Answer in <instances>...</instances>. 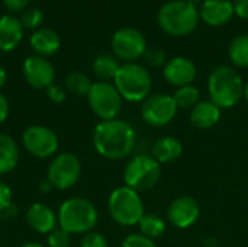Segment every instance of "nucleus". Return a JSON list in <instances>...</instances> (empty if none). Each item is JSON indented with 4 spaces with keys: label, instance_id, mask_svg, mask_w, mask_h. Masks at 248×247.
<instances>
[{
    "label": "nucleus",
    "instance_id": "nucleus-5",
    "mask_svg": "<svg viewBox=\"0 0 248 247\" xmlns=\"http://www.w3.org/2000/svg\"><path fill=\"white\" fill-rule=\"evenodd\" d=\"M113 84L122 99L128 102H144L151 93L153 77L144 66L137 63H125L121 66Z\"/></svg>",
    "mask_w": 248,
    "mask_h": 247
},
{
    "label": "nucleus",
    "instance_id": "nucleus-14",
    "mask_svg": "<svg viewBox=\"0 0 248 247\" xmlns=\"http://www.w3.org/2000/svg\"><path fill=\"white\" fill-rule=\"evenodd\" d=\"M201 217V205L193 197H179L176 198L169 210L167 220L176 229H189Z\"/></svg>",
    "mask_w": 248,
    "mask_h": 247
},
{
    "label": "nucleus",
    "instance_id": "nucleus-31",
    "mask_svg": "<svg viewBox=\"0 0 248 247\" xmlns=\"http://www.w3.org/2000/svg\"><path fill=\"white\" fill-rule=\"evenodd\" d=\"M80 247H109L108 239L99 231H90L83 236Z\"/></svg>",
    "mask_w": 248,
    "mask_h": 247
},
{
    "label": "nucleus",
    "instance_id": "nucleus-30",
    "mask_svg": "<svg viewBox=\"0 0 248 247\" xmlns=\"http://www.w3.org/2000/svg\"><path fill=\"white\" fill-rule=\"evenodd\" d=\"M144 60L147 64L153 67H164L166 66V52L161 48H147L144 52Z\"/></svg>",
    "mask_w": 248,
    "mask_h": 247
},
{
    "label": "nucleus",
    "instance_id": "nucleus-18",
    "mask_svg": "<svg viewBox=\"0 0 248 247\" xmlns=\"http://www.w3.org/2000/svg\"><path fill=\"white\" fill-rule=\"evenodd\" d=\"M23 38V26L20 19L4 15L0 17V51L9 52L15 49Z\"/></svg>",
    "mask_w": 248,
    "mask_h": 247
},
{
    "label": "nucleus",
    "instance_id": "nucleus-8",
    "mask_svg": "<svg viewBox=\"0 0 248 247\" xmlns=\"http://www.w3.org/2000/svg\"><path fill=\"white\" fill-rule=\"evenodd\" d=\"M92 112L100 121L116 119L122 111V96L110 82H96L86 96Z\"/></svg>",
    "mask_w": 248,
    "mask_h": 247
},
{
    "label": "nucleus",
    "instance_id": "nucleus-13",
    "mask_svg": "<svg viewBox=\"0 0 248 247\" xmlns=\"http://www.w3.org/2000/svg\"><path fill=\"white\" fill-rule=\"evenodd\" d=\"M22 73H23L26 83L33 89L46 90L51 84H54L55 70L45 57H41V55L28 57L23 63Z\"/></svg>",
    "mask_w": 248,
    "mask_h": 247
},
{
    "label": "nucleus",
    "instance_id": "nucleus-32",
    "mask_svg": "<svg viewBox=\"0 0 248 247\" xmlns=\"http://www.w3.org/2000/svg\"><path fill=\"white\" fill-rule=\"evenodd\" d=\"M121 247H157L154 240L145 237L144 234H129L124 239Z\"/></svg>",
    "mask_w": 248,
    "mask_h": 247
},
{
    "label": "nucleus",
    "instance_id": "nucleus-4",
    "mask_svg": "<svg viewBox=\"0 0 248 247\" xmlns=\"http://www.w3.org/2000/svg\"><path fill=\"white\" fill-rule=\"evenodd\" d=\"M57 218L58 227L70 234H87L96 227L99 213L89 199L74 197L60 205Z\"/></svg>",
    "mask_w": 248,
    "mask_h": 247
},
{
    "label": "nucleus",
    "instance_id": "nucleus-37",
    "mask_svg": "<svg viewBox=\"0 0 248 247\" xmlns=\"http://www.w3.org/2000/svg\"><path fill=\"white\" fill-rule=\"evenodd\" d=\"M9 111H10L9 100H7V98L3 93H0V124H3L7 119Z\"/></svg>",
    "mask_w": 248,
    "mask_h": 247
},
{
    "label": "nucleus",
    "instance_id": "nucleus-39",
    "mask_svg": "<svg viewBox=\"0 0 248 247\" xmlns=\"http://www.w3.org/2000/svg\"><path fill=\"white\" fill-rule=\"evenodd\" d=\"M51 189H54V188H52V185L48 181L46 182H42V185H41V191L42 192H49Z\"/></svg>",
    "mask_w": 248,
    "mask_h": 247
},
{
    "label": "nucleus",
    "instance_id": "nucleus-38",
    "mask_svg": "<svg viewBox=\"0 0 248 247\" xmlns=\"http://www.w3.org/2000/svg\"><path fill=\"white\" fill-rule=\"evenodd\" d=\"M6 82H7V73H6V70L0 66V89L6 84Z\"/></svg>",
    "mask_w": 248,
    "mask_h": 247
},
{
    "label": "nucleus",
    "instance_id": "nucleus-26",
    "mask_svg": "<svg viewBox=\"0 0 248 247\" xmlns=\"http://www.w3.org/2000/svg\"><path fill=\"white\" fill-rule=\"evenodd\" d=\"M92 84L89 76L81 71H71L65 77V89L76 96H87Z\"/></svg>",
    "mask_w": 248,
    "mask_h": 247
},
{
    "label": "nucleus",
    "instance_id": "nucleus-41",
    "mask_svg": "<svg viewBox=\"0 0 248 247\" xmlns=\"http://www.w3.org/2000/svg\"><path fill=\"white\" fill-rule=\"evenodd\" d=\"M187 1H189V3H192L193 6H198V4H202L205 0H187Z\"/></svg>",
    "mask_w": 248,
    "mask_h": 247
},
{
    "label": "nucleus",
    "instance_id": "nucleus-28",
    "mask_svg": "<svg viewBox=\"0 0 248 247\" xmlns=\"http://www.w3.org/2000/svg\"><path fill=\"white\" fill-rule=\"evenodd\" d=\"M46 243H48V247H70L71 234L68 231H65L64 229L57 227L55 230H52L48 234Z\"/></svg>",
    "mask_w": 248,
    "mask_h": 247
},
{
    "label": "nucleus",
    "instance_id": "nucleus-15",
    "mask_svg": "<svg viewBox=\"0 0 248 247\" xmlns=\"http://www.w3.org/2000/svg\"><path fill=\"white\" fill-rule=\"evenodd\" d=\"M163 76L167 83L176 86L177 89L189 86L196 77V66L186 57H174L166 63Z\"/></svg>",
    "mask_w": 248,
    "mask_h": 247
},
{
    "label": "nucleus",
    "instance_id": "nucleus-11",
    "mask_svg": "<svg viewBox=\"0 0 248 247\" xmlns=\"http://www.w3.org/2000/svg\"><path fill=\"white\" fill-rule=\"evenodd\" d=\"M25 150L36 159L54 157L58 151V135L45 125H31L22 134Z\"/></svg>",
    "mask_w": 248,
    "mask_h": 247
},
{
    "label": "nucleus",
    "instance_id": "nucleus-40",
    "mask_svg": "<svg viewBox=\"0 0 248 247\" xmlns=\"http://www.w3.org/2000/svg\"><path fill=\"white\" fill-rule=\"evenodd\" d=\"M22 247H44V246H42V245H39V243H33V242H32V243H26V245H23Z\"/></svg>",
    "mask_w": 248,
    "mask_h": 247
},
{
    "label": "nucleus",
    "instance_id": "nucleus-12",
    "mask_svg": "<svg viewBox=\"0 0 248 247\" xmlns=\"http://www.w3.org/2000/svg\"><path fill=\"white\" fill-rule=\"evenodd\" d=\"M112 49L118 58L126 63H134L135 60L144 57L147 42L138 29L122 28L118 29L112 36Z\"/></svg>",
    "mask_w": 248,
    "mask_h": 247
},
{
    "label": "nucleus",
    "instance_id": "nucleus-16",
    "mask_svg": "<svg viewBox=\"0 0 248 247\" xmlns=\"http://www.w3.org/2000/svg\"><path fill=\"white\" fill-rule=\"evenodd\" d=\"M25 220L28 226L39 234H49L52 230L57 229V224H58L55 211L49 205L42 204V202L32 204L26 210Z\"/></svg>",
    "mask_w": 248,
    "mask_h": 247
},
{
    "label": "nucleus",
    "instance_id": "nucleus-20",
    "mask_svg": "<svg viewBox=\"0 0 248 247\" xmlns=\"http://www.w3.org/2000/svg\"><path fill=\"white\" fill-rule=\"evenodd\" d=\"M183 154V144L179 138L173 135H164L155 141L153 146V157L161 165L173 163Z\"/></svg>",
    "mask_w": 248,
    "mask_h": 247
},
{
    "label": "nucleus",
    "instance_id": "nucleus-21",
    "mask_svg": "<svg viewBox=\"0 0 248 247\" xmlns=\"http://www.w3.org/2000/svg\"><path fill=\"white\" fill-rule=\"evenodd\" d=\"M29 44H31V48L36 52V55L48 57L58 51L61 41L57 32H54L49 28H42L32 33Z\"/></svg>",
    "mask_w": 248,
    "mask_h": 247
},
{
    "label": "nucleus",
    "instance_id": "nucleus-3",
    "mask_svg": "<svg viewBox=\"0 0 248 247\" xmlns=\"http://www.w3.org/2000/svg\"><path fill=\"white\" fill-rule=\"evenodd\" d=\"M157 20L166 33L186 36L198 28L201 16L198 7L187 0H171L160 7Z\"/></svg>",
    "mask_w": 248,
    "mask_h": 247
},
{
    "label": "nucleus",
    "instance_id": "nucleus-34",
    "mask_svg": "<svg viewBox=\"0 0 248 247\" xmlns=\"http://www.w3.org/2000/svg\"><path fill=\"white\" fill-rule=\"evenodd\" d=\"M12 205V191L10 188L0 181V213H4Z\"/></svg>",
    "mask_w": 248,
    "mask_h": 247
},
{
    "label": "nucleus",
    "instance_id": "nucleus-19",
    "mask_svg": "<svg viewBox=\"0 0 248 247\" xmlns=\"http://www.w3.org/2000/svg\"><path fill=\"white\" fill-rule=\"evenodd\" d=\"M222 109L211 100H201L190 111V122L198 130H209L221 119Z\"/></svg>",
    "mask_w": 248,
    "mask_h": 247
},
{
    "label": "nucleus",
    "instance_id": "nucleus-22",
    "mask_svg": "<svg viewBox=\"0 0 248 247\" xmlns=\"http://www.w3.org/2000/svg\"><path fill=\"white\" fill-rule=\"evenodd\" d=\"M19 163V146L13 137L0 132V176L16 169Z\"/></svg>",
    "mask_w": 248,
    "mask_h": 247
},
{
    "label": "nucleus",
    "instance_id": "nucleus-17",
    "mask_svg": "<svg viewBox=\"0 0 248 247\" xmlns=\"http://www.w3.org/2000/svg\"><path fill=\"white\" fill-rule=\"evenodd\" d=\"M234 4L230 0H205L201 4L199 16L211 26H222L234 16Z\"/></svg>",
    "mask_w": 248,
    "mask_h": 247
},
{
    "label": "nucleus",
    "instance_id": "nucleus-7",
    "mask_svg": "<svg viewBox=\"0 0 248 247\" xmlns=\"http://www.w3.org/2000/svg\"><path fill=\"white\" fill-rule=\"evenodd\" d=\"M161 178V165L150 154L134 156L124 169L125 186L137 191L147 192L153 189Z\"/></svg>",
    "mask_w": 248,
    "mask_h": 247
},
{
    "label": "nucleus",
    "instance_id": "nucleus-29",
    "mask_svg": "<svg viewBox=\"0 0 248 247\" xmlns=\"http://www.w3.org/2000/svg\"><path fill=\"white\" fill-rule=\"evenodd\" d=\"M44 19V13L36 9V7H32V9H28L22 13V17H20V23L23 28H36Z\"/></svg>",
    "mask_w": 248,
    "mask_h": 247
},
{
    "label": "nucleus",
    "instance_id": "nucleus-24",
    "mask_svg": "<svg viewBox=\"0 0 248 247\" xmlns=\"http://www.w3.org/2000/svg\"><path fill=\"white\" fill-rule=\"evenodd\" d=\"M141 234H144L145 237L154 240L161 237L166 233L167 224L166 221L155 214H144V217L141 218V221L138 223Z\"/></svg>",
    "mask_w": 248,
    "mask_h": 247
},
{
    "label": "nucleus",
    "instance_id": "nucleus-2",
    "mask_svg": "<svg viewBox=\"0 0 248 247\" xmlns=\"http://www.w3.org/2000/svg\"><path fill=\"white\" fill-rule=\"evenodd\" d=\"M244 87L240 73L230 66H218L208 79L209 100L221 109L234 108L244 98Z\"/></svg>",
    "mask_w": 248,
    "mask_h": 247
},
{
    "label": "nucleus",
    "instance_id": "nucleus-25",
    "mask_svg": "<svg viewBox=\"0 0 248 247\" xmlns=\"http://www.w3.org/2000/svg\"><path fill=\"white\" fill-rule=\"evenodd\" d=\"M228 55L234 66L241 68L248 67V35H238L231 41Z\"/></svg>",
    "mask_w": 248,
    "mask_h": 247
},
{
    "label": "nucleus",
    "instance_id": "nucleus-6",
    "mask_svg": "<svg viewBox=\"0 0 248 247\" xmlns=\"http://www.w3.org/2000/svg\"><path fill=\"white\" fill-rule=\"evenodd\" d=\"M108 211L110 218L122 227L137 226L145 214L140 192L128 186H119L112 191L108 199Z\"/></svg>",
    "mask_w": 248,
    "mask_h": 247
},
{
    "label": "nucleus",
    "instance_id": "nucleus-9",
    "mask_svg": "<svg viewBox=\"0 0 248 247\" xmlns=\"http://www.w3.org/2000/svg\"><path fill=\"white\" fill-rule=\"evenodd\" d=\"M81 176V162L73 153H60L51 162L46 181L54 189L67 191L73 188Z\"/></svg>",
    "mask_w": 248,
    "mask_h": 247
},
{
    "label": "nucleus",
    "instance_id": "nucleus-23",
    "mask_svg": "<svg viewBox=\"0 0 248 247\" xmlns=\"http://www.w3.org/2000/svg\"><path fill=\"white\" fill-rule=\"evenodd\" d=\"M119 68H121L119 61L116 60V57L110 54H100L93 61V73L96 74V77L100 79V82L115 80Z\"/></svg>",
    "mask_w": 248,
    "mask_h": 247
},
{
    "label": "nucleus",
    "instance_id": "nucleus-10",
    "mask_svg": "<svg viewBox=\"0 0 248 247\" xmlns=\"http://www.w3.org/2000/svg\"><path fill=\"white\" fill-rule=\"evenodd\" d=\"M177 105L173 96L166 93L150 95L141 106V118L144 122L154 128L169 125L177 115Z\"/></svg>",
    "mask_w": 248,
    "mask_h": 247
},
{
    "label": "nucleus",
    "instance_id": "nucleus-36",
    "mask_svg": "<svg viewBox=\"0 0 248 247\" xmlns=\"http://www.w3.org/2000/svg\"><path fill=\"white\" fill-rule=\"evenodd\" d=\"M234 10L241 19H248V0H234Z\"/></svg>",
    "mask_w": 248,
    "mask_h": 247
},
{
    "label": "nucleus",
    "instance_id": "nucleus-1",
    "mask_svg": "<svg viewBox=\"0 0 248 247\" xmlns=\"http://www.w3.org/2000/svg\"><path fill=\"white\" fill-rule=\"evenodd\" d=\"M134 127L119 118L100 121L93 130V146L99 156L108 160H122L135 147Z\"/></svg>",
    "mask_w": 248,
    "mask_h": 247
},
{
    "label": "nucleus",
    "instance_id": "nucleus-42",
    "mask_svg": "<svg viewBox=\"0 0 248 247\" xmlns=\"http://www.w3.org/2000/svg\"><path fill=\"white\" fill-rule=\"evenodd\" d=\"M244 98L247 99V102H248V82L246 83V87H244Z\"/></svg>",
    "mask_w": 248,
    "mask_h": 247
},
{
    "label": "nucleus",
    "instance_id": "nucleus-27",
    "mask_svg": "<svg viewBox=\"0 0 248 247\" xmlns=\"http://www.w3.org/2000/svg\"><path fill=\"white\" fill-rule=\"evenodd\" d=\"M173 99L179 109H190L192 111L201 102V92L193 84L183 86L174 92Z\"/></svg>",
    "mask_w": 248,
    "mask_h": 247
},
{
    "label": "nucleus",
    "instance_id": "nucleus-33",
    "mask_svg": "<svg viewBox=\"0 0 248 247\" xmlns=\"http://www.w3.org/2000/svg\"><path fill=\"white\" fill-rule=\"evenodd\" d=\"M46 96L49 98V100H52L54 103H62L67 98V93L65 90L58 86V84H51L48 89H46Z\"/></svg>",
    "mask_w": 248,
    "mask_h": 247
},
{
    "label": "nucleus",
    "instance_id": "nucleus-35",
    "mask_svg": "<svg viewBox=\"0 0 248 247\" xmlns=\"http://www.w3.org/2000/svg\"><path fill=\"white\" fill-rule=\"evenodd\" d=\"M3 3L10 12H22L29 4V0H3Z\"/></svg>",
    "mask_w": 248,
    "mask_h": 247
}]
</instances>
